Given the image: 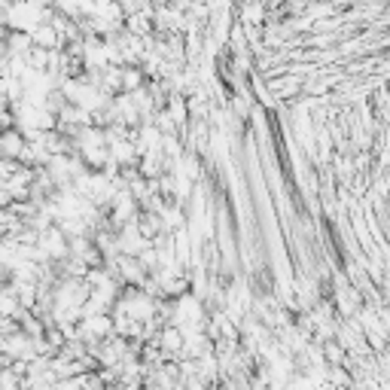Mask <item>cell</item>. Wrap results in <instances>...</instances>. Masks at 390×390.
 <instances>
[{
	"label": "cell",
	"mask_w": 390,
	"mask_h": 390,
	"mask_svg": "<svg viewBox=\"0 0 390 390\" xmlns=\"http://www.w3.org/2000/svg\"><path fill=\"white\" fill-rule=\"evenodd\" d=\"M10 22L16 28H37L40 25L37 0H19V3L10 10Z\"/></svg>",
	"instance_id": "6da1fadb"
}]
</instances>
